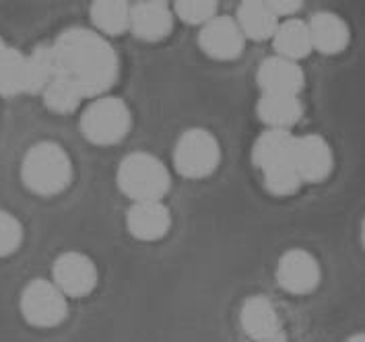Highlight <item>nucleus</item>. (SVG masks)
Instances as JSON below:
<instances>
[{
	"label": "nucleus",
	"instance_id": "obj_28",
	"mask_svg": "<svg viewBox=\"0 0 365 342\" xmlns=\"http://www.w3.org/2000/svg\"><path fill=\"white\" fill-rule=\"evenodd\" d=\"M346 342H365V332H359V334H353Z\"/></svg>",
	"mask_w": 365,
	"mask_h": 342
},
{
	"label": "nucleus",
	"instance_id": "obj_19",
	"mask_svg": "<svg viewBox=\"0 0 365 342\" xmlns=\"http://www.w3.org/2000/svg\"><path fill=\"white\" fill-rule=\"evenodd\" d=\"M272 46L277 56L287 58V60H302L314 50L312 36H309V25L299 19L283 21L272 38Z\"/></svg>",
	"mask_w": 365,
	"mask_h": 342
},
{
	"label": "nucleus",
	"instance_id": "obj_29",
	"mask_svg": "<svg viewBox=\"0 0 365 342\" xmlns=\"http://www.w3.org/2000/svg\"><path fill=\"white\" fill-rule=\"evenodd\" d=\"M361 244L365 247V219H364V225H361Z\"/></svg>",
	"mask_w": 365,
	"mask_h": 342
},
{
	"label": "nucleus",
	"instance_id": "obj_26",
	"mask_svg": "<svg viewBox=\"0 0 365 342\" xmlns=\"http://www.w3.org/2000/svg\"><path fill=\"white\" fill-rule=\"evenodd\" d=\"M269 6L272 9V13L277 17H289L293 13H297L302 9V2H293V0H272L269 2Z\"/></svg>",
	"mask_w": 365,
	"mask_h": 342
},
{
	"label": "nucleus",
	"instance_id": "obj_17",
	"mask_svg": "<svg viewBox=\"0 0 365 342\" xmlns=\"http://www.w3.org/2000/svg\"><path fill=\"white\" fill-rule=\"evenodd\" d=\"M258 118L274 130H289L304 115V103L299 95L285 93H262L256 105Z\"/></svg>",
	"mask_w": 365,
	"mask_h": 342
},
{
	"label": "nucleus",
	"instance_id": "obj_9",
	"mask_svg": "<svg viewBox=\"0 0 365 342\" xmlns=\"http://www.w3.org/2000/svg\"><path fill=\"white\" fill-rule=\"evenodd\" d=\"M320 276L322 270L314 254L299 247L285 252L277 264L279 285L293 295H308L316 291V286L320 285Z\"/></svg>",
	"mask_w": 365,
	"mask_h": 342
},
{
	"label": "nucleus",
	"instance_id": "obj_7",
	"mask_svg": "<svg viewBox=\"0 0 365 342\" xmlns=\"http://www.w3.org/2000/svg\"><path fill=\"white\" fill-rule=\"evenodd\" d=\"M21 314L27 323L36 328H54L64 322L68 314L66 295L54 285V281H31L21 295Z\"/></svg>",
	"mask_w": 365,
	"mask_h": 342
},
{
	"label": "nucleus",
	"instance_id": "obj_18",
	"mask_svg": "<svg viewBox=\"0 0 365 342\" xmlns=\"http://www.w3.org/2000/svg\"><path fill=\"white\" fill-rule=\"evenodd\" d=\"M237 25L246 38L256 39H272L279 29V17L272 13L269 2L262 0H246L237 9Z\"/></svg>",
	"mask_w": 365,
	"mask_h": 342
},
{
	"label": "nucleus",
	"instance_id": "obj_27",
	"mask_svg": "<svg viewBox=\"0 0 365 342\" xmlns=\"http://www.w3.org/2000/svg\"><path fill=\"white\" fill-rule=\"evenodd\" d=\"M256 342H287V338L283 334H277V336H270V338H264V341H256Z\"/></svg>",
	"mask_w": 365,
	"mask_h": 342
},
{
	"label": "nucleus",
	"instance_id": "obj_3",
	"mask_svg": "<svg viewBox=\"0 0 365 342\" xmlns=\"http://www.w3.org/2000/svg\"><path fill=\"white\" fill-rule=\"evenodd\" d=\"M25 186L39 196H54L73 180V163L68 152L52 140L34 145L21 165Z\"/></svg>",
	"mask_w": 365,
	"mask_h": 342
},
{
	"label": "nucleus",
	"instance_id": "obj_15",
	"mask_svg": "<svg viewBox=\"0 0 365 342\" xmlns=\"http://www.w3.org/2000/svg\"><path fill=\"white\" fill-rule=\"evenodd\" d=\"M309 36H312V46L320 54H341L351 41V31L343 17L336 13H316L309 19Z\"/></svg>",
	"mask_w": 365,
	"mask_h": 342
},
{
	"label": "nucleus",
	"instance_id": "obj_6",
	"mask_svg": "<svg viewBox=\"0 0 365 342\" xmlns=\"http://www.w3.org/2000/svg\"><path fill=\"white\" fill-rule=\"evenodd\" d=\"M221 161V147L217 138L209 130L192 128L180 136L175 151H173V163L175 170L184 177H207L217 170Z\"/></svg>",
	"mask_w": 365,
	"mask_h": 342
},
{
	"label": "nucleus",
	"instance_id": "obj_25",
	"mask_svg": "<svg viewBox=\"0 0 365 342\" xmlns=\"http://www.w3.org/2000/svg\"><path fill=\"white\" fill-rule=\"evenodd\" d=\"M23 242V227L19 219L6 210H0V258L17 252Z\"/></svg>",
	"mask_w": 365,
	"mask_h": 342
},
{
	"label": "nucleus",
	"instance_id": "obj_10",
	"mask_svg": "<svg viewBox=\"0 0 365 342\" xmlns=\"http://www.w3.org/2000/svg\"><path fill=\"white\" fill-rule=\"evenodd\" d=\"M54 285L66 297H87L97 285V268L93 260L78 252L60 254L52 266Z\"/></svg>",
	"mask_w": 365,
	"mask_h": 342
},
{
	"label": "nucleus",
	"instance_id": "obj_22",
	"mask_svg": "<svg viewBox=\"0 0 365 342\" xmlns=\"http://www.w3.org/2000/svg\"><path fill=\"white\" fill-rule=\"evenodd\" d=\"M25 60L19 50L6 48L0 56V95L15 97L25 93Z\"/></svg>",
	"mask_w": 365,
	"mask_h": 342
},
{
	"label": "nucleus",
	"instance_id": "obj_23",
	"mask_svg": "<svg viewBox=\"0 0 365 342\" xmlns=\"http://www.w3.org/2000/svg\"><path fill=\"white\" fill-rule=\"evenodd\" d=\"M41 97H43V103H46V108L50 112L62 115L77 112L81 101L85 99L77 87L73 83H68L66 78H62V76H56Z\"/></svg>",
	"mask_w": 365,
	"mask_h": 342
},
{
	"label": "nucleus",
	"instance_id": "obj_21",
	"mask_svg": "<svg viewBox=\"0 0 365 342\" xmlns=\"http://www.w3.org/2000/svg\"><path fill=\"white\" fill-rule=\"evenodd\" d=\"M130 9L122 0H97L91 4V21L99 33L120 36L130 29Z\"/></svg>",
	"mask_w": 365,
	"mask_h": 342
},
{
	"label": "nucleus",
	"instance_id": "obj_13",
	"mask_svg": "<svg viewBox=\"0 0 365 342\" xmlns=\"http://www.w3.org/2000/svg\"><path fill=\"white\" fill-rule=\"evenodd\" d=\"M173 27L172 9L165 2H136L130 9V29L143 41H161Z\"/></svg>",
	"mask_w": 365,
	"mask_h": 342
},
{
	"label": "nucleus",
	"instance_id": "obj_20",
	"mask_svg": "<svg viewBox=\"0 0 365 342\" xmlns=\"http://www.w3.org/2000/svg\"><path fill=\"white\" fill-rule=\"evenodd\" d=\"M56 76V58L52 46H38L25 60V93L43 95Z\"/></svg>",
	"mask_w": 365,
	"mask_h": 342
},
{
	"label": "nucleus",
	"instance_id": "obj_5",
	"mask_svg": "<svg viewBox=\"0 0 365 342\" xmlns=\"http://www.w3.org/2000/svg\"><path fill=\"white\" fill-rule=\"evenodd\" d=\"M81 130L93 145H115L130 130V110L118 97H99L83 112Z\"/></svg>",
	"mask_w": 365,
	"mask_h": 342
},
{
	"label": "nucleus",
	"instance_id": "obj_11",
	"mask_svg": "<svg viewBox=\"0 0 365 342\" xmlns=\"http://www.w3.org/2000/svg\"><path fill=\"white\" fill-rule=\"evenodd\" d=\"M246 36L242 33L237 21L230 17H215L209 21L198 36V43L207 56L215 60H235L244 50Z\"/></svg>",
	"mask_w": 365,
	"mask_h": 342
},
{
	"label": "nucleus",
	"instance_id": "obj_2",
	"mask_svg": "<svg viewBox=\"0 0 365 342\" xmlns=\"http://www.w3.org/2000/svg\"><path fill=\"white\" fill-rule=\"evenodd\" d=\"M295 136L289 130L269 128L252 149V161L264 175V186L272 196H291L302 188V177L293 163Z\"/></svg>",
	"mask_w": 365,
	"mask_h": 342
},
{
	"label": "nucleus",
	"instance_id": "obj_24",
	"mask_svg": "<svg viewBox=\"0 0 365 342\" xmlns=\"http://www.w3.org/2000/svg\"><path fill=\"white\" fill-rule=\"evenodd\" d=\"M173 11L184 23L205 27L209 21L215 19L217 2H209V0H180V2H175Z\"/></svg>",
	"mask_w": 365,
	"mask_h": 342
},
{
	"label": "nucleus",
	"instance_id": "obj_14",
	"mask_svg": "<svg viewBox=\"0 0 365 342\" xmlns=\"http://www.w3.org/2000/svg\"><path fill=\"white\" fill-rule=\"evenodd\" d=\"M128 231L140 242H157L172 227V214L161 200L135 202L126 214Z\"/></svg>",
	"mask_w": 365,
	"mask_h": 342
},
{
	"label": "nucleus",
	"instance_id": "obj_1",
	"mask_svg": "<svg viewBox=\"0 0 365 342\" xmlns=\"http://www.w3.org/2000/svg\"><path fill=\"white\" fill-rule=\"evenodd\" d=\"M58 76L66 78L83 97H99L118 78V56L101 33L75 27L64 31L52 46Z\"/></svg>",
	"mask_w": 365,
	"mask_h": 342
},
{
	"label": "nucleus",
	"instance_id": "obj_30",
	"mask_svg": "<svg viewBox=\"0 0 365 342\" xmlns=\"http://www.w3.org/2000/svg\"><path fill=\"white\" fill-rule=\"evenodd\" d=\"M6 48H9V46H4V41H2V38H0V56H2V52H4Z\"/></svg>",
	"mask_w": 365,
	"mask_h": 342
},
{
	"label": "nucleus",
	"instance_id": "obj_8",
	"mask_svg": "<svg viewBox=\"0 0 365 342\" xmlns=\"http://www.w3.org/2000/svg\"><path fill=\"white\" fill-rule=\"evenodd\" d=\"M293 163L304 184H320L332 173L334 155L327 138L320 134L295 136Z\"/></svg>",
	"mask_w": 365,
	"mask_h": 342
},
{
	"label": "nucleus",
	"instance_id": "obj_12",
	"mask_svg": "<svg viewBox=\"0 0 365 342\" xmlns=\"http://www.w3.org/2000/svg\"><path fill=\"white\" fill-rule=\"evenodd\" d=\"M258 87L262 93H285V95H299L306 85L304 71L297 62L287 58H267L258 66Z\"/></svg>",
	"mask_w": 365,
	"mask_h": 342
},
{
	"label": "nucleus",
	"instance_id": "obj_16",
	"mask_svg": "<svg viewBox=\"0 0 365 342\" xmlns=\"http://www.w3.org/2000/svg\"><path fill=\"white\" fill-rule=\"evenodd\" d=\"M240 320H242L244 332L250 336L252 342L283 334L281 332V318H279L274 305L262 295H256V297H250L244 301Z\"/></svg>",
	"mask_w": 365,
	"mask_h": 342
},
{
	"label": "nucleus",
	"instance_id": "obj_4",
	"mask_svg": "<svg viewBox=\"0 0 365 342\" xmlns=\"http://www.w3.org/2000/svg\"><path fill=\"white\" fill-rule=\"evenodd\" d=\"M118 186L135 202H155L170 190V173L153 155L130 152L118 167Z\"/></svg>",
	"mask_w": 365,
	"mask_h": 342
}]
</instances>
